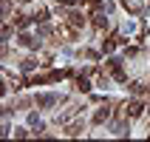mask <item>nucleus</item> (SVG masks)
<instances>
[{
    "label": "nucleus",
    "mask_w": 150,
    "mask_h": 142,
    "mask_svg": "<svg viewBox=\"0 0 150 142\" xmlns=\"http://www.w3.org/2000/svg\"><path fill=\"white\" fill-rule=\"evenodd\" d=\"M34 66H37V60H31V57H28V60H23V63H20V68H23V71H31Z\"/></svg>",
    "instance_id": "8"
},
{
    "label": "nucleus",
    "mask_w": 150,
    "mask_h": 142,
    "mask_svg": "<svg viewBox=\"0 0 150 142\" xmlns=\"http://www.w3.org/2000/svg\"><path fill=\"white\" fill-rule=\"evenodd\" d=\"M62 3H65V6H76V3H79V0H62Z\"/></svg>",
    "instance_id": "11"
},
{
    "label": "nucleus",
    "mask_w": 150,
    "mask_h": 142,
    "mask_svg": "<svg viewBox=\"0 0 150 142\" xmlns=\"http://www.w3.org/2000/svg\"><path fill=\"white\" fill-rule=\"evenodd\" d=\"M108 114H110L108 108H99V111H96V114H93V122H96V125H102V122L108 119Z\"/></svg>",
    "instance_id": "4"
},
{
    "label": "nucleus",
    "mask_w": 150,
    "mask_h": 142,
    "mask_svg": "<svg viewBox=\"0 0 150 142\" xmlns=\"http://www.w3.org/2000/svg\"><path fill=\"white\" fill-rule=\"evenodd\" d=\"M79 131H82V128H79V125H71V128H68V131H65V134H68V136H76V134H79Z\"/></svg>",
    "instance_id": "10"
},
{
    "label": "nucleus",
    "mask_w": 150,
    "mask_h": 142,
    "mask_svg": "<svg viewBox=\"0 0 150 142\" xmlns=\"http://www.w3.org/2000/svg\"><path fill=\"white\" fill-rule=\"evenodd\" d=\"M76 88H79L82 94H88V91H91V83H88L85 77H79V80H76Z\"/></svg>",
    "instance_id": "6"
},
{
    "label": "nucleus",
    "mask_w": 150,
    "mask_h": 142,
    "mask_svg": "<svg viewBox=\"0 0 150 142\" xmlns=\"http://www.w3.org/2000/svg\"><path fill=\"white\" fill-rule=\"evenodd\" d=\"M68 20H71V26H74V29H76V26H82V23H85V17L79 14V11H71V14H68Z\"/></svg>",
    "instance_id": "5"
},
{
    "label": "nucleus",
    "mask_w": 150,
    "mask_h": 142,
    "mask_svg": "<svg viewBox=\"0 0 150 142\" xmlns=\"http://www.w3.org/2000/svg\"><path fill=\"white\" fill-rule=\"evenodd\" d=\"M142 108H144L142 102H139V100H133L130 105H127V114H130V117H139V114H142Z\"/></svg>",
    "instance_id": "3"
},
{
    "label": "nucleus",
    "mask_w": 150,
    "mask_h": 142,
    "mask_svg": "<svg viewBox=\"0 0 150 142\" xmlns=\"http://www.w3.org/2000/svg\"><path fill=\"white\" fill-rule=\"evenodd\" d=\"M54 102H57L54 94H37V105H40V108H48V105H54Z\"/></svg>",
    "instance_id": "1"
},
{
    "label": "nucleus",
    "mask_w": 150,
    "mask_h": 142,
    "mask_svg": "<svg viewBox=\"0 0 150 142\" xmlns=\"http://www.w3.org/2000/svg\"><path fill=\"white\" fill-rule=\"evenodd\" d=\"M25 26H28V17L20 14V17H17V29H25Z\"/></svg>",
    "instance_id": "9"
},
{
    "label": "nucleus",
    "mask_w": 150,
    "mask_h": 142,
    "mask_svg": "<svg viewBox=\"0 0 150 142\" xmlns=\"http://www.w3.org/2000/svg\"><path fill=\"white\" fill-rule=\"evenodd\" d=\"M93 26H96V29H105V26H108V17H105V14H96V17H93Z\"/></svg>",
    "instance_id": "7"
},
{
    "label": "nucleus",
    "mask_w": 150,
    "mask_h": 142,
    "mask_svg": "<svg viewBox=\"0 0 150 142\" xmlns=\"http://www.w3.org/2000/svg\"><path fill=\"white\" fill-rule=\"evenodd\" d=\"M20 46H25V49H40V40H34L31 34H20Z\"/></svg>",
    "instance_id": "2"
}]
</instances>
